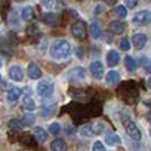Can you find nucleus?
<instances>
[{
	"mask_svg": "<svg viewBox=\"0 0 151 151\" xmlns=\"http://www.w3.org/2000/svg\"><path fill=\"white\" fill-rule=\"evenodd\" d=\"M108 29H109V31H110L113 34H122V33L124 32L125 26H124V24H122V23L118 22V21H113V22L109 23Z\"/></svg>",
	"mask_w": 151,
	"mask_h": 151,
	"instance_id": "4468645a",
	"label": "nucleus"
},
{
	"mask_svg": "<svg viewBox=\"0 0 151 151\" xmlns=\"http://www.w3.org/2000/svg\"><path fill=\"white\" fill-rule=\"evenodd\" d=\"M57 15L56 14H52V13H48L43 16V21L45 23H47L48 25H55L57 23Z\"/></svg>",
	"mask_w": 151,
	"mask_h": 151,
	"instance_id": "b1692460",
	"label": "nucleus"
},
{
	"mask_svg": "<svg viewBox=\"0 0 151 151\" xmlns=\"http://www.w3.org/2000/svg\"><path fill=\"white\" fill-rule=\"evenodd\" d=\"M15 2H24V1H26V0H14Z\"/></svg>",
	"mask_w": 151,
	"mask_h": 151,
	"instance_id": "72a5a7b5",
	"label": "nucleus"
},
{
	"mask_svg": "<svg viewBox=\"0 0 151 151\" xmlns=\"http://www.w3.org/2000/svg\"><path fill=\"white\" fill-rule=\"evenodd\" d=\"M1 65H2V60L0 59V67H1Z\"/></svg>",
	"mask_w": 151,
	"mask_h": 151,
	"instance_id": "f704fd0d",
	"label": "nucleus"
},
{
	"mask_svg": "<svg viewBox=\"0 0 151 151\" xmlns=\"http://www.w3.org/2000/svg\"><path fill=\"white\" fill-rule=\"evenodd\" d=\"M121 81V74L117 70H109L106 75V83L110 86H114Z\"/></svg>",
	"mask_w": 151,
	"mask_h": 151,
	"instance_id": "ddd939ff",
	"label": "nucleus"
},
{
	"mask_svg": "<svg viewBox=\"0 0 151 151\" xmlns=\"http://www.w3.org/2000/svg\"><path fill=\"white\" fill-rule=\"evenodd\" d=\"M122 124H123V126H124V129H125L126 134H127L131 139H133V140H135V141H140V140H141V137H142L141 131H140V129L136 126L135 123L132 121L129 116H123V118H122Z\"/></svg>",
	"mask_w": 151,
	"mask_h": 151,
	"instance_id": "f03ea898",
	"label": "nucleus"
},
{
	"mask_svg": "<svg viewBox=\"0 0 151 151\" xmlns=\"http://www.w3.org/2000/svg\"><path fill=\"white\" fill-rule=\"evenodd\" d=\"M49 53L56 60L67 59L68 57L72 55V45L68 42L67 40H64V39L55 40L50 45Z\"/></svg>",
	"mask_w": 151,
	"mask_h": 151,
	"instance_id": "f257e3e1",
	"label": "nucleus"
},
{
	"mask_svg": "<svg viewBox=\"0 0 151 151\" xmlns=\"http://www.w3.org/2000/svg\"><path fill=\"white\" fill-rule=\"evenodd\" d=\"M67 78L69 82H83L86 78V70L82 66H76V67L69 69L67 73Z\"/></svg>",
	"mask_w": 151,
	"mask_h": 151,
	"instance_id": "20e7f679",
	"label": "nucleus"
},
{
	"mask_svg": "<svg viewBox=\"0 0 151 151\" xmlns=\"http://www.w3.org/2000/svg\"><path fill=\"white\" fill-rule=\"evenodd\" d=\"M50 148L52 151H66L67 144L63 139H56L50 143Z\"/></svg>",
	"mask_w": 151,
	"mask_h": 151,
	"instance_id": "2eb2a0df",
	"label": "nucleus"
},
{
	"mask_svg": "<svg viewBox=\"0 0 151 151\" xmlns=\"http://www.w3.org/2000/svg\"><path fill=\"white\" fill-rule=\"evenodd\" d=\"M72 35L76 39V40H80L82 41L86 38V25L85 23L82 21H77L72 25Z\"/></svg>",
	"mask_w": 151,
	"mask_h": 151,
	"instance_id": "423d86ee",
	"label": "nucleus"
},
{
	"mask_svg": "<svg viewBox=\"0 0 151 151\" xmlns=\"http://www.w3.org/2000/svg\"><path fill=\"white\" fill-rule=\"evenodd\" d=\"M91 129H92L93 135H99V134H101V133L104 132V129H105V124L101 123V122H97V123H94V124L91 125Z\"/></svg>",
	"mask_w": 151,
	"mask_h": 151,
	"instance_id": "4be33fe9",
	"label": "nucleus"
},
{
	"mask_svg": "<svg viewBox=\"0 0 151 151\" xmlns=\"http://www.w3.org/2000/svg\"><path fill=\"white\" fill-rule=\"evenodd\" d=\"M9 127L12 129H15V131H19V129H22L24 127V125H23V122L22 119H12V121L9 122Z\"/></svg>",
	"mask_w": 151,
	"mask_h": 151,
	"instance_id": "393cba45",
	"label": "nucleus"
},
{
	"mask_svg": "<svg viewBox=\"0 0 151 151\" xmlns=\"http://www.w3.org/2000/svg\"><path fill=\"white\" fill-rule=\"evenodd\" d=\"M23 105L25 107L26 110L29 111H33L35 108H37V105H35V101L31 98L30 96H24V99H23Z\"/></svg>",
	"mask_w": 151,
	"mask_h": 151,
	"instance_id": "aec40b11",
	"label": "nucleus"
},
{
	"mask_svg": "<svg viewBox=\"0 0 151 151\" xmlns=\"http://www.w3.org/2000/svg\"><path fill=\"white\" fill-rule=\"evenodd\" d=\"M8 75L9 78L15 81V82H22L24 80V72L21 66L18 65H13L12 67L8 69Z\"/></svg>",
	"mask_w": 151,
	"mask_h": 151,
	"instance_id": "6e6552de",
	"label": "nucleus"
},
{
	"mask_svg": "<svg viewBox=\"0 0 151 151\" xmlns=\"http://www.w3.org/2000/svg\"><path fill=\"white\" fill-rule=\"evenodd\" d=\"M125 4L129 8H133L137 4V0H125Z\"/></svg>",
	"mask_w": 151,
	"mask_h": 151,
	"instance_id": "473e14b6",
	"label": "nucleus"
},
{
	"mask_svg": "<svg viewBox=\"0 0 151 151\" xmlns=\"http://www.w3.org/2000/svg\"><path fill=\"white\" fill-rule=\"evenodd\" d=\"M115 13H116V15L118 16L119 18H125L127 16V8L125 7V6H123V5H119L118 7L115 9Z\"/></svg>",
	"mask_w": 151,
	"mask_h": 151,
	"instance_id": "bb28decb",
	"label": "nucleus"
},
{
	"mask_svg": "<svg viewBox=\"0 0 151 151\" xmlns=\"http://www.w3.org/2000/svg\"><path fill=\"white\" fill-rule=\"evenodd\" d=\"M90 73L92 77L97 81H101L105 74V67L100 60H96L90 64Z\"/></svg>",
	"mask_w": 151,
	"mask_h": 151,
	"instance_id": "0eeeda50",
	"label": "nucleus"
},
{
	"mask_svg": "<svg viewBox=\"0 0 151 151\" xmlns=\"http://www.w3.org/2000/svg\"><path fill=\"white\" fill-rule=\"evenodd\" d=\"M92 151H106V148L101 141H96L92 147Z\"/></svg>",
	"mask_w": 151,
	"mask_h": 151,
	"instance_id": "c756f323",
	"label": "nucleus"
},
{
	"mask_svg": "<svg viewBox=\"0 0 151 151\" xmlns=\"http://www.w3.org/2000/svg\"><path fill=\"white\" fill-rule=\"evenodd\" d=\"M33 8L31 6H25L22 8L21 10V17L24 22H30L31 19L33 18Z\"/></svg>",
	"mask_w": 151,
	"mask_h": 151,
	"instance_id": "f3484780",
	"label": "nucleus"
},
{
	"mask_svg": "<svg viewBox=\"0 0 151 151\" xmlns=\"http://www.w3.org/2000/svg\"><path fill=\"white\" fill-rule=\"evenodd\" d=\"M22 122H23L24 127L33 126V124L35 123V116H34V115H31V114H26V115H24Z\"/></svg>",
	"mask_w": 151,
	"mask_h": 151,
	"instance_id": "5701e85b",
	"label": "nucleus"
},
{
	"mask_svg": "<svg viewBox=\"0 0 151 151\" xmlns=\"http://www.w3.org/2000/svg\"><path fill=\"white\" fill-rule=\"evenodd\" d=\"M33 134L35 136V139L38 140L39 142H45L48 139V134L42 127H35L33 129Z\"/></svg>",
	"mask_w": 151,
	"mask_h": 151,
	"instance_id": "6ab92c4d",
	"label": "nucleus"
},
{
	"mask_svg": "<svg viewBox=\"0 0 151 151\" xmlns=\"http://www.w3.org/2000/svg\"><path fill=\"white\" fill-rule=\"evenodd\" d=\"M0 82H1V75H0Z\"/></svg>",
	"mask_w": 151,
	"mask_h": 151,
	"instance_id": "c9c22d12",
	"label": "nucleus"
},
{
	"mask_svg": "<svg viewBox=\"0 0 151 151\" xmlns=\"http://www.w3.org/2000/svg\"><path fill=\"white\" fill-rule=\"evenodd\" d=\"M60 124L59 123H57V122H53L51 123L50 125H49V132L53 134V135H57V134H59L60 133Z\"/></svg>",
	"mask_w": 151,
	"mask_h": 151,
	"instance_id": "a878e982",
	"label": "nucleus"
},
{
	"mask_svg": "<svg viewBox=\"0 0 151 151\" xmlns=\"http://www.w3.org/2000/svg\"><path fill=\"white\" fill-rule=\"evenodd\" d=\"M151 21V13L149 10L144 9V10H139L136 12L132 22L136 26H143V25H148Z\"/></svg>",
	"mask_w": 151,
	"mask_h": 151,
	"instance_id": "39448f33",
	"label": "nucleus"
},
{
	"mask_svg": "<svg viewBox=\"0 0 151 151\" xmlns=\"http://www.w3.org/2000/svg\"><path fill=\"white\" fill-rule=\"evenodd\" d=\"M105 141H106V143L108 144V145H117V144H119L122 142L119 135H117V134L114 133V132L107 134Z\"/></svg>",
	"mask_w": 151,
	"mask_h": 151,
	"instance_id": "a211bd4d",
	"label": "nucleus"
},
{
	"mask_svg": "<svg viewBox=\"0 0 151 151\" xmlns=\"http://www.w3.org/2000/svg\"><path fill=\"white\" fill-rule=\"evenodd\" d=\"M142 65H143V67L145 68L148 72H150V60H149V58L143 57V58H142Z\"/></svg>",
	"mask_w": 151,
	"mask_h": 151,
	"instance_id": "2f4dec72",
	"label": "nucleus"
},
{
	"mask_svg": "<svg viewBox=\"0 0 151 151\" xmlns=\"http://www.w3.org/2000/svg\"><path fill=\"white\" fill-rule=\"evenodd\" d=\"M27 75L31 80H39L42 76V70L35 63H30L27 66Z\"/></svg>",
	"mask_w": 151,
	"mask_h": 151,
	"instance_id": "9b49d317",
	"label": "nucleus"
},
{
	"mask_svg": "<svg viewBox=\"0 0 151 151\" xmlns=\"http://www.w3.org/2000/svg\"><path fill=\"white\" fill-rule=\"evenodd\" d=\"M132 41L136 50H142L148 42V37L144 33H136L132 37Z\"/></svg>",
	"mask_w": 151,
	"mask_h": 151,
	"instance_id": "1a4fd4ad",
	"label": "nucleus"
},
{
	"mask_svg": "<svg viewBox=\"0 0 151 151\" xmlns=\"http://www.w3.org/2000/svg\"><path fill=\"white\" fill-rule=\"evenodd\" d=\"M81 135L82 136H85V137H91V136H93V133H92V129H91V124L89 125H85L82 127L81 129Z\"/></svg>",
	"mask_w": 151,
	"mask_h": 151,
	"instance_id": "cd10ccee",
	"label": "nucleus"
},
{
	"mask_svg": "<svg viewBox=\"0 0 151 151\" xmlns=\"http://www.w3.org/2000/svg\"><path fill=\"white\" fill-rule=\"evenodd\" d=\"M90 32L92 38L94 40H98L101 37V27L99 25V23L97 21H93V22L90 24Z\"/></svg>",
	"mask_w": 151,
	"mask_h": 151,
	"instance_id": "dca6fc26",
	"label": "nucleus"
},
{
	"mask_svg": "<svg viewBox=\"0 0 151 151\" xmlns=\"http://www.w3.org/2000/svg\"><path fill=\"white\" fill-rule=\"evenodd\" d=\"M119 60H121V56H119L118 51H116L114 49L108 51V53H107V64H108V66L114 67V66L119 64Z\"/></svg>",
	"mask_w": 151,
	"mask_h": 151,
	"instance_id": "f8f14e48",
	"label": "nucleus"
},
{
	"mask_svg": "<svg viewBox=\"0 0 151 151\" xmlns=\"http://www.w3.org/2000/svg\"><path fill=\"white\" fill-rule=\"evenodd\" d=\"M23 94V90L18 86H14L10 90L8 91L7 93V101L10 105H14L18 101V99L21 98V96Z\"/></svg>",
	"mask_w": 151,
	"mask_h": 151,
	"instance_id": "9d476101",
	"label": "nucleus"
},
{
	"mask_svg": "<svg viewBox=\"0 0 151 151\" xmlns=\"http://www.w3.org/2000/svg\"><path fill=\"white\" fill-rule=\"evenodd\" d=\"M124 61H125V66H126L129 72H135L136 68H137V63H136V60L133 57L126 56Z\"/></svg>",
	"mask_w": 151,
	"mask_h": 151,
	"instance_id": "412c9836",
	"label": "nucleus"
},
{
	"mask_svg": "<svg viewBox=\"0 0 151 151\" xmlns=\"http://www.w3.org/2000/svg\"><path fill=\"white\" fill-rule=\"evenodd\" d=\"M119 48H121L122 50H124V51H127L131 49V43H129V39L127 38H123L121 40V42H119Z\"/></svg>",
	"mask_w": 151,
	"mask_h": 151,
	"instance_id": "c85d7f7f",
	"label": "nucleus"
},
{
	"mask_svg": "<svg viewBox=\"0 0 151 151\" xmlns=\"http://www.w3.org/2000/svg\"><path fill=\"white\" fill-rule=\"evenodd\" d=\"M55 91V84L49 81H40L37 85V93L41 98H50Z\"/></svg>",
	"mask_w": 151,
	"mask_h": 151,
	"instance_id": "7ed1b4c3",
	"label": "nucleus"
},
{
	"mask_svg": "<svg viewBox=\"0 0 151 151\" xmlns=\"http://www.w3.org/2000/svg\"><path fill=\"white\" fill-rule=\"evenodd\" d=\"M41 5L47 9H51L55 6V0H41Z\"/></svg>",
	"mask_w": 151,
	"mask_h": 151,
	"instance_id": "7c9ffc66",
	"label": "nucleus"
}]
</instances>
